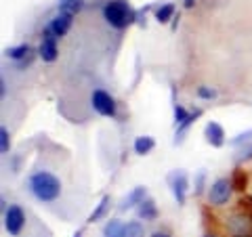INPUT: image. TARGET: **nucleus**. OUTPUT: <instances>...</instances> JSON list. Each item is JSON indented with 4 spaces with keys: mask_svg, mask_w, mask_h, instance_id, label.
I'll return each mask as SVG.
<instances>
[{
    "mask_svg": "<svg viewBox=\"0 0 252 237\" xmlns=\"http://www.w3.org/2000/svg\"><path fill=\"white\" fill-rule=\"evenodd\" d=\"M231 183H233V189L244 191V189H246V175H244L242 170H235L233 177H231Z\"/></svg>",
    "mask_w": 252,
    "mask_h": 237,
    "instance_id": "obj_23",
    "label": "nucleus"
},
{
    "mask_svg": "<svg viewBox=\"0 0 252 237\" xmlns=\"http://www.w3.org/2000/svg\"><path fill=\"white\" fill-rule=\"evenodd\" d=\"M204 237H217L215 233H206V235H204Z\"/></svg>",
    "mask_w": 252,
    "mask_h": 237,
    "instance_id": "obj_32",
    "label": "nucleus"
},
{
    "mask_svg": "<svg viewBox=\"0 0 252 237\" xmlns=\"http://www.w3.org/2000/svg\"><path fill=\"white\" fill-rule=\"evenodd\" d=\"M91 103H93V109L97 112L99 116H105V118H114L116 116V101L109 92L105 90H93L91 94Z\"/></svg>",
    "mask_w": 252,
    "mask_h": 237,
    "instance_id": "obj_5",
    "label": "nucleus"
},
{
    "mask_svg": "<svg viewBox=\"0 0 252 237\" xmlns=\"http://www.w3.org/2000/svg\"><path fill=\"white\" fill-rule=\"evenodd\" d=\"M28 187L32 195L42 204H51L61 197V180L49 170H38L28 178Z\"/></svg>",
    "mask_w": 252,
    "mask_h": 237,
    "instance_id": "obj_1",
    "label": "nucleus"
},
{
    "mask_svg": "<svg viewBox=\"0 0 252 237\" xmlns=\"http://www.w3.org/2000/svg\"><path fill=\"white\" fill-rule=\"evenodd\" d=\"M72 23H74V15H72V13L57 11V15H55V17L51 19V23H49V30H51L57 38H61V36H65L67 31H69Z\"/></svg>",
    "mask_w": 252,
    "mask_h": 237,
    "instance_id": "obj_8",
    "label": "nucleus"
},
{
    "mask_svg": "<svg viewBox=\"0 0 252 237\" xmlns=\"http://www.w3.org/2000/svg\"><path fill=\"white\" fill-rule=\"evenodd\" d=\"M82 6H84V0H59V6H57V9L76 15V13L82 11Z\"/></svg>",
    "mask_w": 252,
    "mask_h": 237,
    "instance_id": "obj_19",
    "label": "nucleus"
},
{
    "mask_svg": "<svg viewBox=\"0 0 252 237\" xmlns=\"http://www.w3.org/2000/svg\"><path fill=\"white\" fill-rule=\"evenodd\" d=\"M168 183H170V191L175 195V200L179 206H183L185 200H187V191H189V178L183 170H175L172 175L168 177Z\"/></svg>",
    "mask_w": 252,
    "mask_h": 237,
    "instance_id": "obj_6",
    "label": "nucleus"
},
{
    "mask_svg": "<svg viewBox=\"0 0 252 237\" xmlns=\"http://www.w3.org/2000/svg\"><path fill=\"white\" fill-rule=\"evenodd\" d=\"M103 237H126L124 233V223L118 218L107 220L105 227H103Z\"/></svg>",
    "mask_w": 252,
    "mask_h": 237,
    "instance_id": "obj_15",
    "label": "nucleus"
},
{
    "mask_svg": "<svg viewBox=\"0 0 252 237\" xmlns=\"http://www.w3.org/2000/svg\"><path fill=\"white\" fill-rule=\"evenodd\" d=\"M198 97L200 99H215L217 97V90L215 89H208V86H200V89H198Z\"/></svg>",
    "mask_w": 252,
    "mask_h": 237,
    "instance_id": "obj_26",
    "label": "nucleus"
},
{
    "mask_svg": "<svg viewBox=\"0 0 252 237\" xmlns=\"http://www.w3.org/2000/svg\"><path fill=\"white\" fill-rule=\"evenodd\" d=\"M0 151H2V155H9L11 151V134L6 130V126L0 128Z\"/></svg>",
    "mask_w": 252,
    "mask_h": 237,
    "instance_id": "obj_21",
    "label": "nucleus"
},
{
    "mask_svg": "<svg viewBox=\"0 0 252 237\" xmlns=\"http://www.w3.org/2000/svg\"><path fill=\"white\" fill-rule=\"evenodd\" d=\"M231 191H233L231 178H217L208 187V202L212 206H225L231 197Z\"/></svg>",
    "mask_w": 252,
    "mask_h": 237,
    "instance_id": "obj_3",
    "label": "nucleus"
},
{
    "mask_svg": "<svg viewBox=\"0 0 252 237\" xmlns=\"http://www.w3.org/2000/svg\"><path fill=\"white\" fill-rule=\"evenodd\" d=\"M250 141H252V128L246 130V132H242V134H238V137L231 139L229 143H231L233 147H238V145H242V143H250Z\"/></svg>",
    "mask_w": 252,
    "mask_h": 237,
    "instance_id": "obj_25",
    "label": "nucleus"
},
{
    "mask_svg": "<svg viewBox=\"0 0 252 237\" xmlns=\"http://www.w3.org/2000/svg\"><path fill=\"white\" fill-rule=\"evenodd\" d=\"M183 6H185V9H193V6H195V0H183Z\"/></svg>",
    "mask_w": 252,
    "mask_h": 237,
    "instance_id": "obj_29",
    "label": "nucleus"
},
{
    "mask_svg": "<svg viewBox=\"0 0 252 237\" xmlns=\"http://www.w3.org/2000/svg\"><path fill=\"white\" fill-rule=\"evenodd\" d=\"M0 94H2V99L6 97V80H4V78L0 80Z\"/></svg>",
    "mask_w": 252,
    "mask_h": 237,
    "instance_id": "obj_28",
    "label": "nucleus"
},
{
    "mask_svg": "<svg viewBox=\"0 0 252 237\" xmlns=\"http://www.w3.org/2000/svg\"><path fill=\"white\" fill-rule=\"evenodd\" d=\"M137 216H139V220H147V223H152V220L158 218V208H156V202L152 197H145L137 206Z\"/></svg>",
    "mask_w": 252,
    "mask_h": 237,
    "instance_id": "obj_11",
    "label": "nucleus"
},
{
    "mask_svg": "<svg viewBox=\"0 0 252 237\" xmlns=\"http://www.w3.org/2000/svg\"><path fill=\"white\" fill-rule=\"evenodd\" d=\"M227 227L233 231V235H248L246 231L250 229V216H246V214H235V216H231L229 218V223H227Z\"/></svg>",
    "mask_w": 252,
    "mask_h": 237,
    "instance_id": "obj_12",
    "label": "nucleus"
},
{
    "mask_svg": "<svg viewBox=\"0 0 252 237\" xmlns=\"http://www.w3.org/2000/svg\"><path fill=\"white\" fill-rule=\"evenodd\" d=\"M132 147H135V153H139V155H147V153L156 147V141L145 134V137H137V139H135V143H132Z\"/></svg>",
    "mask_w": 252,
    "mask_h": 237,
    "instance_id": "obj_17",
    "label": "nucleus"
},
{
    "mask_svg": "<svg viewBox=\"0 0 252 237\" xmlns=\"http://www.w3.org/2000/svg\"><path fill=\"white\" fill-rule=\"evenodd\" d=\"M103 19L116 30H124L130 26L135 19V13L130 11V6L126 0H107L103 4Z\"/></svg>",
    "mask_w": 252,
    "mask_h": 237,
    "instance_id": "obj_2",
    "label": "nucleus"
},
{
    "mask_svg": "<svg viewBox=\"0 0 252 237\" xmlns=\"http://www.w3.org/2000/svg\"><path fill=\"white\" fill-rule=\"evenodd\" d=\"M152 237H170V235L168 233H154Z\"/></svg>",
    "mask_w": 252,
    "mask_h": 237,
    "instance_id": "obj_31",
    "label": "nucleus"
},
{
    "mask_svg": "<svg viewBox=\"0 0 252 237\" xmlns=\"http://www.w3.org/2000/svg\"><path fill=\"white\" fill-rule=\"evenodd\" d=\"M145 197H147V189H145V187H135V189H132V191L122 200V204L118 206V210H122V212H124V210L137 208L139 204L145 200Z\"/></svg>",
    "mask_w": 252,
    "mask_h": 237,
    "instance_id": "obj_10",
    "label": "nucleus"
},
{
    "mask_svg": "<svg viewBox=\"0 0 252 237\" xmlns=\"http://www.w3.org/2000/svg\"><path fill=\"white\" fill-rule=\"evenodd\" d=\"M200 116H202V109L198 107V109H193V112H191V116H189V120H187V122H185L183 126H179V128H177V139H175L177 143H181V141H183V134H185V130H187L189 126H191V124H193L195 120H198Z\"/></svg>",
    "mask_w": 252,
    "mask_h": 237,
    "instance_id": "obj_20",
    "label": "nucleus"
},
{
    "mask_svg": "<svg viewBox=\"0 0 252 237\" xmlns=\"http://www.w3.org/2000/svg\"><path fill=\"white\" fill-rule=\"evenodd\" d=\"M124 233L126 237H145V227L139 220H128L124 223Z\"/></svg>",
    "mask_w": 252,
    "mask_h": 237,
    "instance_id": "obj_18",
    "label": "nucleus"
},
{
    "mask_svg": "<svg viewBox=\"0 0 252 237\" xmlns=\"http://www.w3.org/2000/svg\"><path fill=\"white\" fill-rule=\"evenodd\" d=\"M154 17L158 23H168L170 19H175V4L166 2V4H160L154 13Z\"/></svg>",
    "mask_w": 252,
    "mask_h": 237,
    "instance_id": "obj_16",
    "label": "nucleus"
},
{
    "mask_svg": "<svg viewBox=\"0 0 252 237\" xmlns=\"http://www.w3.org/2000/svg\"><path fill=\"white\" fill-rule=\"evenodd\" d=\"M4 229L6 233H9L11 237H17L23 227H26V212L21 210V206H17V204H13V206H9L4 212Z\"/></svg>",
    "mask_w": 252,
    "mask_h": 237,
    "instance_id": "obj_4",
    "label": "nucleus"
},
{
    "mask_svg": "<svg viewBox=\"0 0 252 237\" xmlns=\"http://www.w3.org/2000/svg\"><path fill=\"white\" fill-rule=\"evenodd\" d=\"M109 206H112V197H109V195H103V197H101V202L97 204V208H94V210L91 212V216H89V223H97V220H101V218H103V216L107 214Z\"/></svg>",
    "mask_w": 252,
    "mask_h": 237,
    "instance_id": "obj_14",
    "label": "nucleus"
},
{
    "mask_svg": "<svg viewBox=\"0 0 252 237\" xmlns=\"http://www.w3.org/2000/svg\"><path fill=\"white\" fill-rule=\"evenodd\" d=\"M4 55L9 59H13V61H23L26 57H30L32 55V46L28 44V42H23V44H17V46H11V49H6L4 51Z\"/></svg>",
    "mask_w": 252,
    "mask_h": 237,
    "instance_id": "obj_13",
    "label": "nucleus"
},
{
    "mask_svg": "<svg viewBox=\"0 0 252 237\" xmlns=\"http://www.w3.org/2000/svg\"><path fill=\"white\" fill-rule=\"evenodd\" d=\"M38 55H40L42 61H46V63H53L55 59L59 57L57 36H55L49 28H46L44 34H42V42H40V46H38Z\"/></svg>",
    "mask_w": 252,
    "mask_h": 237,
    "instance_id": "obj_7",
    "label": "nucleus"
},
{
    "mask_svg": "<svg viewBox=\"0 0 252 237\" xmlns=\"http://www.w3.org/2000/svg\"><path fill=\"white\" fill-rule=\"evenodd\" d=\"M189 116H191V112H187L183 105L175 103V124H177V126H183V124L189 120Z\"/></svg>",
    "mask_w": 252,
    "mask_h": 237,
    "instance_id": "obj_22",
    "label": "nucleus"
},
{
    "mask_svg": "<svg viewBox=\"0 0 252 237\" xmlns=\"http://www.w3.org/2000/svg\"><path fill=\"white\" fill-rule=\"evenodd\" d=\"M204 178H206V172L200 170L198 177H195V195H200L204 191Z\"/></svg>",
    "mask_w": 252,
    "mask_h": 237,
    "instance_id": "obj_27",
    "label": "nucleus"
},
{
    "mask_svg": "<svg viewBox=\"0 0 252 237\" xmlns=\"http://www.w3.org/2000/svg\"><path fill=\"white\" fill-rule=\"evenodd\" d=\"M252 160V143H248L246 147L240 149V153L235 155V162L238 164H244V162H250Z\"/></svg>",
    "mask_w": 252,
    "mask_h": 237,
    "instance_id": "obj_24",
    "label": "nucleus"
},
{
    "mask_svg": "<svg viewBox=\"0 0 252 237\" xmlns=\"http://www.w3.org/2000/svg\"><path fill=\"white\" fill-rule=\"evenodd\" d=\"M204 134H206V141L212 147H223L225 145V130L219 122H208L206 128H204Z\"/></svg>",
    "mask_w": 252,
    "mask_h": 237,
    "instance_id": "obj_9",
    "label": "nucleus"
},
{
    "mask_svg": "<svg viewBox=\"0 0 252 237\" xmlns=\"http://www.w3.org/2000/svg\"><path fill=\"white\" fill-rule=\"evenodd\" d=\"M233 237H250V235H233Z\"/></svg>",
    "mask_w": 252,
    "mask_h": 237,
    "instance_id": "obj_33",
    "label": "nucleus"
},
{
    "mask_svg": "<svg viewBox=\"0 0 252 237\" xmlns=\"http://www.w3.org/2000/svg\"><path fill=\"white\" fill-rule=\"evenodd\" d=\"M82 235H84V229H78V231H76L72 237H82Z\"/></svg>",
    "mask_w": 252,
    "mask_h": 237,
    "instance_id": "obj_30",
    "label": "nucleus"
}]
</instances>
